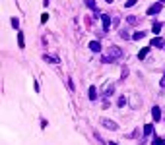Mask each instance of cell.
Instances as JSON below:
<instances>
[{"instance_id":"cell-1","label":"cell","mask_w":165,"mask_h":145,"mask_svg":"<svg viewBox=\"0 0 165 145\" xmlns=\"http://www.w3.org/2000/svg\"><path fill=\"white\" fill-rule=\"evenodd\" d=\"M99 18H101V22H103V31H109V27H111V23H113V18H111L109 14H101L99 16Z\"/></svg>"},{"instance_id":"cell-2","label":"cell","mask_w":165,"mask_h":145,"mask_svg":"<svg viewBox=\"0 0 165 145\" xmlns=\"http://www.w3.org/2000/svg\"><path fill=\"white\" fill-rule=\"evenodd\" d=\"M101 124L107 128V130H113V132H115V130H118L117 122H113V120H109V118H103V120H101Z\"/></svg>"},{"instance_id":"cell-3","label":"cell","mask_w":165,"mask_h":145,"mask_svg":"<svg viewBox=\"0 0 165 145\" xmlns=\"http://www.w3.org/2000/svg\"><path fill=\"white\" fill-rule=\"evenodd\" d=\"M161 8H163V4H161V2L154 4V6H150V8H148V16H155V14H159V12H161Z\"/></svg>"},{"instance_id":"cell-4","label":"cell","mask_w":165,"mask_h":145,"mask_svg":"<svg viewBox=\"0 0 165 145\" xmlns=\"http://www.w3.org/2000/svg\"><path fill=\"white\" fill-rule=\"evenodd\" d=\"M121 56H122V51L113 45V47L109 48V58H121Z\"/></svg>"},{"instance_id":"cell-5","label":"cell","mask_w":165,"mask_h":145,"mask_svg":"<svg viewBox=\"0 0 165 145\" xmlns=\"http://www.w3.org/2000/svg\"><path fill=\"white\" fill-rule=\"evenodd\" d=\"M113 91H115V85L109 81V83L103 87V97H109V95H113Z\"/></svg>"},{"instance_id":"cell-6","label":"cell","mask_w":165,"mask_h":145,"mask_svg":"<svg viewBox=\"0 0 165 145\" xmlns=\"http://www.w3.org/2000/svg\"><path fill=\"white\" fill-rule=\"evenodd\" d=\"M152 47H155V48H163V47H165V41H163L161 37L158 35V37H155L154 41H152Z\"/></svg>"},{"instance_id":"cell-7","label":"cell","mask_w":165,"mask_h":145,"mask_svg":"<svg viewBox=\"0 0 165 145\" xmlns=\"http://www.w3.org/2000/svg\"><path fill=\"white\" fill-rule=\"evenodd\" d=\"M152 116H154L155 122H159V118H161V109H159V106H154V109H152Z\"/></svg>"},{"instance_id":"cell-8","label":"cell","mask_w":165,"mask_h":145,"mask_svg":"<svg viewBox=\"0 0 165 145\" xmlns=\"http://www.w3.org/2000/svg\"><path fill=\"white\" fill-rule=\"evenodd\" d=\"M128 97H130V103H132V109H138L140 101H138V97H136V93H128Z\"/></svg>"},{"instance_id":"cell-9","label":"cell","mask_w":165,"mask_h":145,"mask_svg":"<svg viewBox=\"0 0 165 145\" xmlns=\"http://www.w3.org/2000/svg\"><path fill=\"white\" fill-rule=\"evenodd\" d=\"M89 48H92L93 52H99L101 51V43H99V41H92V43H89Z\"/></svg>"},{"instance_id":"cell-10","label":"cell","mask_w":165,"mask_h":145,"mask_svg":"<svg viewBox=\"0 0 165 145\" xmlns=\"http://www.w3.org/2000/svg\"><path fill=\"white\" fill-rule=\"evenodd\" d=\"M86 6H88L89 10H93V12H95V16H97V4H95V0H86Z\"/></svg>"},{"instance_id":"cell-11","label":"cell","mask_w":165,"mask_h":145,"mask_svg":"<svg viewBox=\"0 0 165 145\" xmlns=\"http://www.w3.org/2000/svg\"><path fill=\"white\" fill-rule=\"evenodd\" d=\"M89 101H97V89L95 87H89Z\"/></svg>"},{"instance_id":"cell-12","label":"cell","mask_w":165,"mask_h":145,"mask_svg":"<svg viewBox=\"0 0 165 145\" xmlns=\"http://www.w3.org/2000/svg\"><path fill=\"white\" fill-rule=\"evenodd\" d=\"M43 58L49 62V64H58V58H56V56H49V54H45Z\"/></svg>"},{"instance_id":"cell-13","label":"cell","mask_w":165,"mask_h":145,"mask_svg":"<svg viewBox=\"0 0 165 145\" xmlns=\"http://www.w3.org/2000/svg\"><path fill=\"white\" fill-rule=\"evenodd\" d=\"M144 37H146V31H136L134 35H132V39H134V41H140V39H144Z\"/></svg>"},{"instance_id":"cell-14","label":"cell","mask_w":165,"mask_h":145,"mask_svg":"<svg viewBox=\"0 0 165 145\" xmlns=\"http://www.w3.org/2000/svg\"><path fill=\"white\" fill-rule=\"evenodd\" d=\"M18 45H20V48L26 47V41H23V31H20V33H18Z\"/></svg>"},{"instance_id":"cell-15","label":"cell","mask_w":165,"mask_h":145,"mask_svg":"<svg viewBox=\"0 0 165 145\" xmlns=\"http://www.w3.org/2000/svg\"><path fill=\"white\" fill-rule=\"evenodd\" d=\"M148 52H150V47H146V48H142V51H140V52H138V58H140V60H144V58H146V56H148Z\"/></svg>"},{"instance_id":"cell-16","label":"cell","mask_w":165,"mask_h":145,"mask_svg":"<svg viewBox=\"0 0 165 145\" xmlns=\"http://www.w3.org/2000/svg\"><path fill=\"white\" fill-rule=\"evenodd\" d=\"M152 29H154L155 35H159V33H161V23H159V22H154V27H152Z\"/></svg>"},{"instance_id":"cell-17","label":"cell","mask_w":165,"mask_h":145,"mask_svg":"<svg viewBox=\"0 0 165 145\" xmlns=\"http://www.w3.org/2000/svg\"><path fill=\"white\" fill-rule=\"evenodd\" d=\"M152 132H154V128H152V124H146V126H144V135H150Z\"/></svg>"},{"instance_id":"cell-18","label":"cell","mask_w":165,"mask_h":145,"mask_svg":"<svg viewBox=\"0 0 165 145\" xmlns=\"http://www.w3.org/2000/svg\"><path fill=\"white\" fill-rule=\"evenodd\" d=\"M117 105H118V106H124V105H126V97H118V99H117Z\"/></svg>"},{"instance_id":"cell-19","label":"cell","mask_w":165,"mask_h":145,"mask_svg":"<svg viewBox=\"0 0 165 145\" xmlns=\"http://www.w3.org/2000/svg\"><path fill=\"white\" fill-rule=\"evenodd\" d=\"M152 145H165V139H161V138H155Z\"/></svg>"},{"instance_id":"cell-20","label":"cell","mask_w":165,"mask_h":145,"mask_svg":"<svg viewBox=\"0 0 165 145\" xmlns=\"http://www.w3.org/2000/svg\"><path fill=\"white\" fill-rule=\"evenodd\" d=\"M12 27H14V29H20V22H18V18H12Z\"/></svg>"},{"instance_id":"cell-21","label":"cell","mask_w":165,"mask_h":145,"mask_svg":"<svg viewBox=\"0 0 165 145\" xmlns=\"http://www.w3.org/2000/svg\"><path fill=\"white\" fill-rule=\"evenodd\" d=\"M121 37H122V39H132V37H130V33H126L124 29H122V31H121Z\"/></svg>"},{"instance_id":"cell-22","label":"cell","mask_w":165,"mask_h":145,"mask_svg":"<svg viewBox=\"0 0 165 145\" xmlns=\"http://www.w3.org/2000/svg\"><path fill=\"white\" fill-rule=\"evenodd\" d=\"M136 2H138V0H126V4H124V6H126V8H132Z\"/></svg>"},{"instance_id":"cell-23","label":"cell","mask_w":165,"mask_h":145,"mask_svg":"<svg viewBox=\"0 0 165 145\" xmlns=\"http://www.w3.org/2000/svg\"><path fill=\"white\" fill-rule=\"evenodd\" d=\"M47 19H49V14H43V16H41V23H47Z\"/></svg>"},{"instance_id":"cell-24","label":"cell","mask_w":165,"mask_h":145,"mask_svg":"<svg viewBox=\"0 0 165 145\" xmlns=\"http://www.w3.org/2000/svg\"><path fill=\"white\" fill-rule=\"evenodd\" d=\"M126 23H136V18H134V16H130V18H126Z\"/></svg>"},{"instance_id":"cell-25","label":"cell","mask_w":165,"mask_h":145,"mask_svg":"<svg viewBox=\"0 0 165 145\" xmlns=\"http://www.w3.org/2000/svg\"><path fill=\"white\" fill-rule=\"evenodd\" d=\"M159 85H161V87H165V76L161 77V81H159Z\"/></svg>"},{"instance_id":"cell-26","label":"cell","mask_w":165,"mask_h":145,"mask_svg":"<svg viewBox=\"0 0 165 145\" xmlns=\"http://www.w3.org/2000/svg\"><path fill=\"white\" fill-rule=\"evenodd\" d=\"M105 2H107V4H113V0H105Z\"/></svg>"},{"instance_id":"cell-27","label":"cell","mask_w":165,"mask_h":145,"mask_svg":"<svg viewBox=\"0 0 165 145\" xmlns=\"http://www.w3.org/2000/svg\"><path fill=\"white\" fill-rule=\"evenodd\" d=\"M109 145H117V143H113V141H111V143H109Z\"/></svg>"},{"instance_id":"cell-28","label":"cell","mask_w":165,"mask_h":145,"mask_svg":"<svg viewBox=\"0 0 165 145\" xmlns=\"http://www.w3.org/2000/svg\"><path fill=\"white\" fill-rule=\"evenodd\" d=\"M161 2H165V0H161Z\"/></svg>"}]
</instances>
